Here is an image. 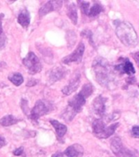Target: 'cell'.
Wrapping results in <instances>:
<instances>
[{
	"instance_id": "27",
	"label": "cell",
	"mask_w": 139,
	"mask_h": 157,
	"mask_svg": "<svg viewBox=\"0 0 139 157\" xmlns=\"http://www.w3.org/2000/svg\"><path fill=\"white\" fill-rule=\"evenodd\" d=\"M3 14H0V34H4L3 32V29H2V18H3Z\"/></svg>"
},
{
	"instance_id": "10",
	"label": "cell",
	"mask_w": 139,
	"mask_h": 157,
	"mask_svg": "<svg viewBox=\"0 0 139 157\" xmlns=\"http://www.w3.org/2000/svg\"><path fill=\"white\" fill-rule=\"evenodd\" d=\"M107 101V98L102 97V95L98 96L93 101V107L95 113L98 115L100 117H103L105 115V110H106V105L105 103Z\"/></svg>"
},
{
	"instance_id": "8",
	"label": "cell",
	"mask_w": 139,
	"mask_h": 157,
	"mask_svg": "<svg viewBox=\"0 0 139 157\" xmlns=\"http://www.w3.org/2000/svg\"><path fill=\"white\" fill-rule=\"evenodd\" d=\"M62 5H63V1H61V0H51V1L46 2L39 9V17H42L50 12H54V11H58L59 9H60L62 7Z\"/></svg>"
},
{
	"instance_id": "17",
	"label": "cell",
	"mask_w": 139,
	"mask_h": 157,
	"mask_svg": "<svg viewBox=\"0 0 139 157\" xmlns=\"http://www.w3.org/2000/svg\"><path fill=\"white\" fill-rule=\"evenodd\" d=\"M119 123H116V124H111L108 127H106V128L104 129V131L102 132H101L100 134L96 135V137L98 138H100V139H103V138H107V137H111L112 135L114 134L115 131L116 130V128L119 127Z\"/></svg>"
},
{
	"instance_id": "26",
	"label": "cell",
	"mask_w": 139,
	"mask_h": 157,
	"mask_svg": "<svg viewBox=\"0 0 139 157\" xmlns=\"http://www.w3.org/2000/svg\"><path fill=\"white\" fill-rule=\"evenodd\" d=\"M23 152H24V148L23 147H19V148H17L13 151V155H16V156H20V155H21L23 154Z\"/></svg>"
},
{
	"instance_id": "16",
	"label": "cell",
	"mask_w": 139,
	"mask_h": 157,
	"mask_svg": "<svg viewBox=\"0 0 139 157\" xmlns=\"http://www.w3.org/2000/svg\"><path fill=\"white\" fill-rule=\"evenodd\" d=\"M67 15L71 20L73 25H77V6L74 2H71L67 7Z\"/></svg>"
},
{
	"instance_id": "6",
	"label": "cell",
	"mask_w": 139,
	"mask_h": 157,
	"mask_svg": "<svg viewBox=\"0 0 139 157\" xmlns=\"http://www.w3.org/2000/svg\"><path fill=\"white\" fill-rule=\"evenodd\" d=\"M51 105H49L48 102H46V101L38 100L35 103L33 109L29 111V115L28 117L30 118L33 121L37 122L38 119L41 116L46 115L50 111Z\"/></svg>"
},
{
	"instance_id": "22",
	"label": "cell",
	"mask_w": 139,
	"mask_h": 157,
	"mask_svg": "<svg viewBox=\"0 0 139 157\" xmlns=\"http://www.w3.org/2000/svg\"><path fill=\"white\" fill-rule=\"evenodd\" d=\"M93 91H94V88H93V86L91 83H85V84L83 85L80 93L81 95L84 96L85 98H87L92 94Z\"/></svg>"
},
{
	"instance_id": "2",
	"label": "cell",
	"mask_w": 139,
	"mask_h": 157,
	"mask_svg": "<svg viewBox=\"0 0 139 157\" xmlns=\"http://www.w3.org/2000/svg\"><path fill=\"white\" fill-rule=\"evenodd\" d=\"M116 26V34L122 44L129 48H134L137 45V34L129 22L118 21Z\"/></svg>"
},
{
	"instance_id": "28",
	"label": "cell",
	"mask_w": 139,
	"mask_h": 157,
	"mask_svg": "<svg viewBox=\"0 0 139 157\" xmlns=\"http://www.w3.org/2000/svg\"><path fill=\"white\" fill-rule=\"evenodd\" d=\"M6 145V140L4 137H2L0 136V148H2V147H4Z\"/></svg>"
},
{
	"instance_id": "20",
	"label": "cell",
	"mask_w": 139,
	"mask_h": 157,
	"mask_svg": "<svg viewBox=\"0 0 139 157\" xmlns=\"http://www.w3.org/2000/svg\"><path fill=\"white\" fill-rule=\"evenodd\" d=\"M103 6H102L100 2H95L93 6L90 8L89 10V13H88V16L90 17H97L98 15H99L102 12H103Z\"/></svg>"
},
{
	"instance_id": "19",
	"label": "cell",
	"mask_w": 139,
	"mask_h": 157,
	"mask_svg": "<svg viewBox=\"0 0 139 157\" xmlns=\"http://www.w3.org/2000/svg\"><path fill=\"white\" fill-rule=\"evenodd\" d=\"M20 120H18L17 118L12 115H5L2 118L0 119V124L4 127H7V126H11V125L16 124L19 122Z\"/></svg>"
},
{
	"instance_id": "1",
	"label": "cell",
	"mask_w": 139,
	"mask_h": 157,
	"mask_svg": "<svg viewBox=\"0 0 139 157\" xmlns=\"http://www.w3.org/2000/svg\"><path fill=\"white\" fill-rule=\"evenodd\" d=\"M95 78L103 87L109 88L115 83V74L109 63L102 57H97L93 62Z\"/></svg>"
},
{
	"instance_id": "18",
	"label": "cell",
	"mask_w": 139,
	"mask_h": 157,
	"mask_svg": "<svg viewBox=\"0 0 139 157\" xmlns=\"http://www.w3.org/2000/svg\"><path fill=\"white\" fill-rule=\"evenodd\" d=\"M92 128L94 134L96 136L104 131V129L106 128V124L102 119H97L93 122Z\"/></svg>"
},
{
	"instance_id": "29",
	"label": "cell",
	"mask_w": 139,
	"mask_h": 157,
	"mask_svg": "<svg viewBox=\"0 0 139 157\" xmlns=\"http://www.w3.org/2000/svg\"><path fill=\"white\" fill-rule=\"evenodd\" d=\"M37 83V81H33V82H28V83H27V86H34V85H35Z\"/></svg>"
},
{
	"instance_id": "21",
	"label": "cell",
	"mask_w": 139,
	"mask_h": 157,
	"mask_svg": "<svg viewBox=\"0 0 139 157\" xmlns=\"http://www.w3.org/2000/svg\"><path fill=\"white\" fill-rule=\"evenodd\" d=\"M8 79L12 82L14 85L20 86L24 82V78L21 74L20 73H12L8 76Z\"/></svg>"
},
{
	"instance_id": "25",
	"label": "cell",
	"mask_w": 139,
	"mask_h": 157,
	"mask_svg": "<svg viewBox=\"0 0 139 157\" xmlns=\"http://www.w3.org/2000/svg\"><path fill=\"white\" fill-rule=\"evenodd\" d=\"M132 135L133 137H135V138H137L139 136V128L138 126H134L133 128H132Z\"/></svg>"
},
{
	"instance_id": "12",
	"label": "cell",
	"mask_w": 139,
	"mask_h": 157,
	"mask_svg": "<svg viewBox=\"0 0 139 157\" xmlns=\"http://www.w3.org/2000/svg\"><path fill=\"white\" fill-rule=\"evenodd\" d=\"M66 72H67V71L63 67H55V68H53L50 71V74H49V80L51 81V83L60 80V79H62L65 76Z\"/></svg>"
},
{
	"instance_id": "15",
	"label": "cell",
	"mask_w": 139,
	"mask_h": 157,
	"mask_svg": "<svg viewBox=\"0 0 139 157\" xmlns=\"http://www.w3.org/2000/svg\"><path fill=\"white\" fill-rule=\"evenodd\" d=\"M17 21L22 27L27 28L30 24V14L27 9L22 10L17 17Z\"/></svg>"
},
{
	"instance_id": "30",
	"label": "cell",
	"mask_w": 139,
	"mask_h": 157,
	"mask_svg": "<svg viewBox=\"0 0 139 157\" xmlns=\"http://www.w3.org/2000/svg\"><path fill=\"white\" fill-rule=\"evenodd\" d=\"M137 55H138V52H136V54H135L134 57H135V61H136V62L138 64V57H137Z\"/></svg>"
},
{
	"instance_id": "13",
	"label": "cell",
	"mask_w": 139,
	"mask_h": 157,
	"mask_svg": "<svg viewBox=\"0 0 139 157\" xmlns=\"http://www.w3.org/2000/svg\"><path fill=\"white\" fill-rule=\"evenodd\" d=\"M84 153V149L83 147L79 144L72 145L68 148H66L64 151V154L69 157H80L82 156Z\"/></svg>"
},
{
	"instance_id": "3",
	"label": "cell",
	"mask_w": 139,
	"mask_h": 157,
	"mask_svg": "<svg viewBox=\"0 0 139 157\" xmlns=\"http://www.w3.org/2000/svg\"><path fill=\"white\" fill-rule=\"evenodd\" d=\"M86 98L80 93L74 96L71 100H69L67 107L62 114V117L66 122H70L73 120L77 114L82 110V107L85 104Z\"/></svg>"
},
{
	"instance_id": "23",
	"label": "cell",
	"mask_w": 139,
	"mask_h": 157,
	"mask_svg": "<svg viewBox=\"0 0 139 157\" xmlns=\"http://www.w3.org/2000/svg\"><path fill=\"white\" fill-rule=\"evenodd\" d=\"M77 3L80 5V11L82 12V13L88 16L89 10H90V2H85V1H78Z\"/></svg>"
},
{
	"instance_id": "5",
	"label": "cell",
	"mask_w": 139,
	"mask_h": 157,
	"mask_svg": "<svg viewBox=\"0 0 139 157\" xmlns=\"http://www.w3.org/2000/svg\"><path fill=\"white\" fill-rule=\"evenodd\" d=\"M22 61L30 75H35V74L39 73L42 69L41 61L37 56V55H35L33 52H30L27 54V56L23 59Z\"/></svg>"
},
{
	"instance_id": "4",
	"label": "cell",
	"mask_w": 139,
	"mask_h": 157,
	"mask_svg": "<svg viewBox=\"0 0 139 157\" xmlns=\"http://www.w3.org/2000/svg\"><path fill=\"white\" fill-rule=\"evenodd\" d=\"M111 149L117 157H137L134 151L124 147L120 137H115L111 140Z\"/></svg>"
},
{
	"instance_id": "9",
	"label": "cell",
	"mask_w": 139,
	"mask_h": 157,
	"mask_svg": "<svg viewBox=\"0 0 139 157\" xmlns=\"http://www.w3.org/2000/svg\"><path fill=\"white\" fill-rule=\"evenodd\" d=\"M119 61H121L119 65H116L114 67L115 71L120 72L121 74H126L128 75H133L135 74V69L134 65L129 58H119Z\"/></svg>"
},
{
	"instance_id": "24",
	"label": "cell",
	"mask_w": 139,
	"mask_h": 157,
	"mask_svg": "<svg viewBox=\"0 0 139 157\" xmlns=\"http://www.w3.org/2000/svg\"><path fill=\"white\" fill-rule=\"evenodd\" d=\"M21 109L23 110L24 113L27 116H29V109L28 107V101L24 100V99H22L21 100Z\"/></svg>"
},
{
	"instance_id": "14",
	"label": "cell",
	"mask_w": 139,
	"mask_h": 157,
	"mask_svg": "<svg viewBox=\"0 0 139 157\" xmlns=\"http://www.w3.org/2000/svg\"><path fill=\"white\" fill-rule=\"evenodd\" d=\"M50 123L52 125L55 130L56 135L58 137V139H61L63 138V137L66 134V132L68 131V128L67 126L63 124H61L58 121V120H50Z\"/></svg>"
},
{
	"instance_id": "11",
	"label": "cell",
	"mask_w": 139,
	"mask_h": 157,
	"mask_svg": "<svg viewBox=\"0 0 139 157\" xmlns=\"http://www.w3.org/2000/svg\"><path fill=\"white\" fill-rule=\"evenodd\" d=\"M80 76L78 75L75 76L74 78H72V80L69 82L68 85L65 86L64 88L62 89V93L66 96L71 95L72 93H74L80 86Z\"/></svg>"
},
{
	"instance_id": "7",
	"label": "cell",
	"mask_w": 139,
	"mask_h": 157,
	"mask_svg": "<svg viewBox=\"0 0 139 157\" xmlns=\"http://www.w3.org/2000/svg\"><path fill=\"white\" fill-rule=\"evenodd\" d=\"M84 52H85V44H83L82 42H80V44H78L77 48L72 53L69 54L68 56H64L62 61L64 64H67V65L73 63V62L80 63L81 60H82Z\"/></svg>"
}]
</instances>
